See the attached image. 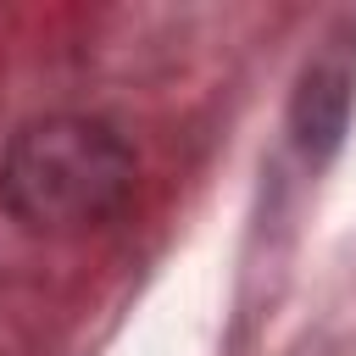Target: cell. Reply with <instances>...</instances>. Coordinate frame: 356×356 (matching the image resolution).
<instances>
[{
    "mask_svg": "<svg viewBox=\"0 0 356 356\" xmlns=\"http://www.w3.org/2000/svg\"><path fill=\"white\" fill-rule=\"evenodd\" d=\"M350 83H356V67L345 50H323L306 78H300V95H295V139L312 161H323L339 134H345V117H350Z\"/></svg>",
    "mask_w": 356,
    "mask_h": 356,
    "instance_id": "cell-2",
    "label": "cell"
},
{
    "mask_svg": "<svg viewBox=\"0 0 356 356\" xmlns=\"http://www.w3.org/2000/svg\"><path fill=\"white\" fill-rule=\"evenodd\" d=\"M134 195V150L95 117H39L0 161V206L33 234H83Z\"/></svg>",
    "mask_w": 356,
    "mask_h": 356,
    "instance_id": "cell-1",
    "label": "cell"
}]
</instances>
